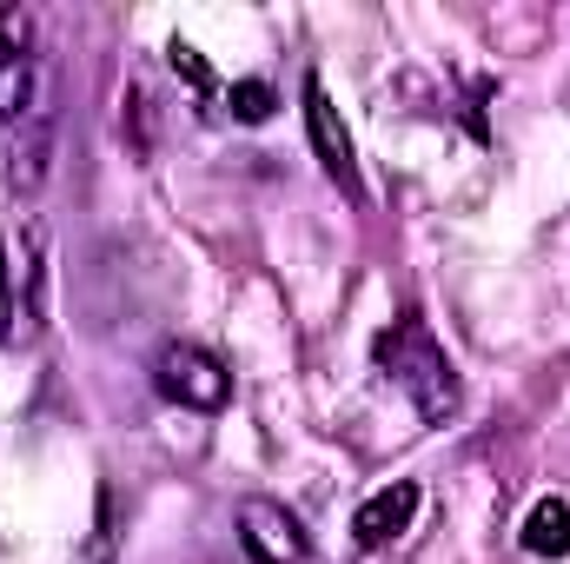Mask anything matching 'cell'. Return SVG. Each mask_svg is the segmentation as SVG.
I'll return each instance as SVG.
<instances>
[{"instance_id": "6da1fadb", "label": "cell", "mask_w": 570, "mask_h": 564, "mask_svg": "<svg viewBox=\"0 0 570 564\" xmlns=\"http://www.w3.org/2000/svg\"><path fill=\"white\" fill-rule=\"evenodd\" d=\"M372 359H379V372L412 399V412L425 425H444L458 412V366H451V352L431 339V325L419 312H405V319H392L379 339H372Z\"/></svg>"}, {"instance_id": "7a4b0ae2", "label": "cell", "mask_w": 570, "mask_h": 564, "mask_svg": "<svg viewBox=\"0 0 570 564\" xmlns=\"http://www.w3.org/2000/svg\"><path fill=\"white\" fill-rule=\"evenodd\" d=\"M0 339H33L47 325V233L40 220H13L0 233Z\"/></svg>"}, {"instance_id": "3957f363", "label": "cell", "mask_w": 570, "mask_h": 564, "mask_svg": "<svg viewBox=\"0 0 570 564\" xmlns=\"http://www.w3.org/2000/svg\"><path fill=\"white\" fill-rule=\"evenodd\" d=\"M153 379H159V392H166L173 406H186V412H226V399H233V372H226V359L206 352V346H193V339L159 346Z\"/></svg>"}, {"instance_id": "277c9868", "label": "cell", "mask_w": 570, "mask_h": 564, "mask_svg": "<svg viewBox=\"0 0 570 564\" xmlns=\"http://www.w3.org/2000/svg\"><path fill=\"white\" fill-rule=\"evenodd\" d=\"M305 134H312V153H318L325 179H332L345 200H365V179H358L352 134H345V120H338V107H332V94H325V80H318V74L305 80Z\"/></svg>"}, {"instance_id": "5b68a950", "label": "cell", "mask_w": 570, "mask_h": 564, "mask_svg": "<svg viewBox=\"0 0 570 564\" xmlns=\"http://www.w3.org/2000/svg\"><path fill=\"white\" fill-rule=\"evenodd\" d=\"M239 545L253 564H305V532L279 498H246L239 505Z\"/></svg>"}, {"instance_id": "8992f818", "label": "cell", "mask_w": 570, "mask_h": 564, "mask_svg": "<svg viewBox=\"0 0 570 564\" xmlns=\"http://www.w3.org/2000/svg\"><path fill=\"white\" fill-rule=\"evenodd\" d=\"M412 518H419V485L399 478V485H385V492H372V498L358 505L352 532H358L365 552H385V545H399V538L412 532Z\"/></svg>"}, {"instance_id": "52a82bcc", "label": "cell", "mask_w": 570, "mask_h": 564, "mask_svg": "<svg viewBox=\"0 0 570 564\" xmlns=\"http://www.w3.org/2000/svg\"><path fill=\"white\" fill-rule=\"evenodd\" d=\"M47 153H53V114L40 107L33 120H20V140L7 146V186H13V193H40Z\"/></svg>"}, {"instance_id": "ba28073f", "label": "cell", "mask_w": 570, "mask_h": 564, "mask_svg": "<svg viewBox=\"0 0 570 564\" xmlns=\"http://www.w3.org/2000/svg\"><path fill=\"white\" fill-rule=\"evenodd\" d=\"M40 107H47L40 100V60L33 54H0V127H20Z\"/></svg>"}, {"instance_id": "9c48e42d", "label": "cell", "mask_w": 570, "mask_h": 564, "mask_svg": "<svg viewBox=\"0 0 570 564\" xmlns=\"http://www.w3.org/2000/svg\"><path fill=\"white\" fill-rule=\"evenodd\" d=\"M524 552L531 558H570V498H538L524 518Z\"/></svg>"}, {"instance_id": "30bf717a", "label": "cell", "mask_w": 570, "mask_h": 564, "mask_svg": "<svg viewBox=\"0 0 570 564\" xmlns=\"http://www.w3.org/2000/svg\"><path fill=\"white\" fill-rule=\"evenodd\" d=\"M166 67H173L193 94H213V67L199 60V47H193V40H179V33H173V40H166Z\"/></svg>"}, {"instance_id": "8fae6325", "label": "cell", "mask_w": 570, "mask_h": 564, "mask_svg": "<svg viewBox=\"0 0 570 564\" xmlns=\"http://www.w3.org/2000/svg\"><path fill=\"white\" fill-rule=\"evenodd\" d=\"M233 120H246V127L273 120V87H266V80H239V87H233Z\"/></svg>"}, {"instance_id": "7c38bea8", "label": "cell", "mask_w": 570, "mask_h": 564, "mask_svg": "<svg viewBox=\"0 0 570 564\" xmlns=\"http://www.w3.org/2000/svg\"><path fill=\"white\" fill-rule=\"evenodd\" d=\"M0 54H33V13L27 7H0Z\"/></svg>"}]
</instances>
